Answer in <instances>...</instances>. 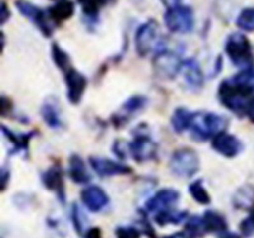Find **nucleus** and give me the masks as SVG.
Listing matches in <instances>:
<instances>
[{"mask_svg": "<svg viewBox=\"0 0 254 238\" xmlns=\"http://www.w3.org/2000/svg\"><path fill=\"white\" fill-rule=\"evenodd\" d=\"M254 88L242 83L238 79L231 78L224 80L219 86V99L224 106L238 115L246 114L251 95L253 94Z\"/></svg>", "mask_w": 254, "mask_h": 238, "instance_id": "1", "label": "nucleus"}, {"mask_svg": "<svg viewBox=\"0 0 254 238\" xmlns=\"http://www.w3.org/2000/svg\"><path fill=\"white\" fill-rule=\"evenodd\" d=\"M229 126V119L224 115L215 113H194L193 122L190 126V136L194 141L214 140L216 136L226 131Z\"/></svg>", "mask_w": 254, "mask_h": 238, "instance_id": "2", "label": "nucleus"}, {"mask_svg": "<svg viewBox=\"0 0 254 238\" xmlns=\"http://www.w3.org/2000/svg\"><path fill=\"white\" fill-rule=\"evenodd\" d=\"M225 52L234 66L242 71L253 69L254 58L252 55L251 42L246 35L235 32L231 33L225 42Z\"/></svg>", "mask_w": 254, "mask_h": 238, "instance_id": "3", "label": "nucleus"}, {"mask_svg": "<svg viewBox=\"0 0 254 238\" xmlns=\"http://www.w3.org/2000/svg\"><path fill=\"white\" fill-rule=\"evenodd\" d=\"M164 23L173 33H190L194 27V13L190 6L179 4L167 9L164 14Z\"/></svg>", "mask_w": 254, "mask_h": 238, "instance_id": "4", "label": "nucleus"}, {"mask_svg": "<svg viewBox=\"0 0 254 238\" xmlns=\"http://www.w3.org/2000/svg\"><path fill=\"white\" fill-rule=\"evenodd\" d=\"M136 52L141 57L150 53L151 51H158L162 46L159 38V24L154 19H149L137 28L135 35Z\"/></svg>", "mask_w": 254, "mask_h": 238, "instance_id": "5", "label": "nucleus"}, {"mask_svg": "<svg viewBox=\"0 0 254 238\" xmlns=\"http://www.w3.org/2000/svg\"><path fill=\"white\" fill-rule=\"evenodd\" d=\"M171 171L179 178H190L199 169V158L192 148L177 149L169 161Z\"/></svg>", "mask_w": 254, "mask_h": 238, "instance_id": "6", "label": "nucleus"}, {"mask_svg": "<svg viewBox=\"0 0 254 238\" xmlns=\"http://www.w3.org/2000/svg\"><path fill=\"white\" fill-rule=\"evenodd\" d=\"M15 6L20 14L31 20L32 23L40 29L45 37H51L55 29V23L50 19L47 10L41 9L40 6L32 4L28 0H17Z\"/></svg>", "mask_w": 254, "mask_h": 238, "instance_id": "7", "label": "nucleus"}, {"mask_svg": "<svg viewBox=\"0 0 254 238\" xmlns=\"http://www.w3.org/2000/svg\"><path fill=\"white\" fill-rule=\"evenodd\" d=\"M182 63L176 52L169 51L162 43L154 58V69L163 79H174L182 70Z\"/></svg>", "mask_w": 254, "mask_h": 238, "instance_id": "8", "label": "nucleus"}, {"mask_svg": "<svg viewBox=\"0 0 254 238\" xmlns=\"http://www.w3.org/2000/svg\"><path fill=\"white\" fill-rule=\"evenodd\" d=\"M65 83L67 86V99L71 104H79L87 89V79L75 69L65 72Z\"/></svg>", "mask_w": 254, "mask_h": 238, "instance_id": "9", "label": "nucleus"}, {"mask_svg": "<svg viewBox=\"0 0 254 238\" xmlns=\"http://www.w3.org/2000/svg\"><path fill=\"white\" fill-rule=\"evenodd\" d=\"M179 194L174 189H162L156 194H154L149 200L146 201V210L151 213H159L163 210L172 209L174 204L179 200Z\"/></svg>", "mask_w": 254, "mask_h": 238, "instance_id": "10", "label": "nucleus"}, {"mask_svg": "<svg viewBox=\"0 0 254 238\" xmlns=\"http://www.w3.org/2000/svg\"><path fill=\"white\" fill-rule=\"evenodd\" d=\"M130 153L133 157V160L137 162H144V161L153 160L156 156L158 146L151 138L146 136H139L136 137L133 142L128 144Z\"/></svg>", "mask_w": 254, "mask_h": 238, "instance_id": "11", "label": "nucleus"}, {"mask_svg": "<svg viewBox=\"0 0 254 238\" xmlns=\"http://www.w3.org/2000/svg\"><path fill=\"white\" fill-rule=\"evenodd\" d=\"M212 148L216 151L217 153L222 155L224 157L233 158L235 156L239 155L243 149V144L235 136L229 135V133L224 132L221 135L216 136L212 140L211 143Z\"/></svg>", "mask_w": 254, "mask_h": 238, "instance_id": "12", "label": "nucleus"}, {"mask_svg": "<svg viewBox=\"0 0 254 238\" xmlns=\"http://www.w3.org/2000/svg\"><path fill=\"white\" fill-rule=\"evenodd\" d=\"M89 164L99 176H113V175H126L130 174L131 167L122 165L116 161L102 157H90Z\"/></svg>", "mask_w": 254, "mask_h": 238, "instance_id": "13", "label": "nucleus"}, {"mask_svg": "<svg viewBox=\"0 0 254 238\" xmlns=\"http://www.w3.org/2000/svg\"><path fill=\"white\" fill-rule=\"evenodd\" d=\"M81 200L84 205L90 210V212H101L103 208L108 205V195L104 192L102 188L93 185L88 187L81 191Z\"/></svg>", "mask_w": 254, "mask_h": 238, "instance_id": "14", "label": "nucleus"}, {"mask_svg": "<svg viewBox=\"0 0 254 238\" xmlns=\"http://www.w3.org/2000/svg\"><path fill=\"white\" fill-rule=\"evenodd\" d=\"M42 183L49 190L54 191L61 203L65 201V183H64L63 171L59 166H52L42 175Z\"/></svg>", "mask_w": 254, "mask_h": 238, "instance_id": "15", "label": "nucleus"}, {"mask_svg": "<svg viewBox=\"0 0 254 238\" xmlns=\"http://www.w3.org/2000/svg\"><path fill=\"white\" fill-rule=\"evenodd\" d=\"M47 10L50 19L55 24L61 23L64 20H67L75 13V4L71 0H58L56 4L50 6Z\"/></svg>", "mask_w": 254, "mask_h": 238, "instance_id": "16", "label": "nucleus"}, {"mask_svg": "<svg viewBox=\"0 0 254 238\" xmlns=\"http://www.w3.org/2000/svg\"><path fill=\"white\" fill-rule=\"evenodd\" d=\"M182 71L185 75V79L187 84L194 89L201 88L203 84V74L199 67V63L194 58H188L183 61Z\"/></svg>", "mask_w": 254, "mask_h": 238, "instance_id": "17", "label": "nucleus"}, {"mask_svg": "<svg viewBox=\"0 0 254 238\" xmlns=\"http://www.w3.org/2000/svg\"><path fill=\"white\" fill-rule=\"evenodd\" d=\"M69 175L76 184H87L90 181V174L88 172L85 162L78 155H72L69 161Z\"/></svg>", "mask_w": 254, "mask_h": 238, "instance_id": "18", "label": "nucleus"}, {"mask_svg": "<svg viewBox=\"0 0 254 238\" xmlns=\"http://www.w3.org/2000/svg\"><path fill=\"white\" fill-rule=\"evenodd\" d=\"M203 226H205L206 232L211 233H224L228 231V222L225 217L215 210H207L202 215Z\"/></svg>", "mask_w": 254, "mask_h": 238, "instance_id": "19", "label": "nucleus"}, {"mask_svg": "<svg viewBox=\"0 0 254 238\" xmlns=\"http://www.w3.org/2000/svg\"><path fill=\"white\" fill-rule=\"evenodd\" d=\"M1 132L3 135L8 138L13 144V151L12 153H18V152H27L28 149V143L31 138L36 135L35 132L29 133H22V135H17V133L12 132L10 129L6 128L5 126H1Z\"/></svg>", "mask_w": 254, "mask_h": 238, "instance_id": "20", "label": "nucleus"}, {"mask_svg": "<svg viewBox=\"0 0 254 238\" xmlns=\"http://www.w3.org/2000/svg\"><path fill=\"white\" fill-rule=\"evenodd\" d=\"M233 204L238 209L253 210L254 209V187L252 185H244L235 192L233 198Z\"/></svg>", "mask_w": 254, "mask_h": 238, "instance_id": "21", "label": "nucleus"}, {"mask_svg": "<svg viewBox=\"0 0 254 238\" xmlns=\"http://www.w3.org/2000/svg\"><path fill=\"white\" fill-rule=\"evenodd\" d=\"M194 113L190 112L186 108H178L174 114L172 115V126L177 133H182L187 129H190L192 122H193Z\"/></svg>", "mask_w": 254, "mask_h": 238, "instance_id": "22", "label": "nucleus"}, {"mask_svg": "<svg viewBox=\"0 0 254 238\" xmlns=\"http://www.w3.org/2000/svg\"><path fill=\"white\" fill-rule=\"evenodd\" d=\"M41 114L44 118L45 123L51 128H59L61 126L60 114H59V108L56 106L55 101L47 100L45 101L42 109H41Z\"/></svg>", "mask_w": 254, "mask_h": 238, "instance_id": "23", "label": "nucleus"}, {"mask_svg": "<svg viewBox=\"0 0 254 238\" xmlns=\"http://www.w3.org/2000/svg\"><path fill=\"white\" fill-rule=\"evenodd\" d=\"M188 217L187 212H178L174 209H167L163 212L156 213L155 222L159 226H167V224H179Z\"/></svg>", "mask_w": 254, "mask_h": 238, "instance_id": "24", "label": "nucleus"}, {"mask_svg": "<svg viewBox=\"0 0 254 238\" xmlns=\"http://www.w3.org/2000/svg\"><path fill=\"white\" fill-rule=\"evenodd\" d=\"M51 53L52 58H54V62H55V65L61 71L66 72L71 69V62H70L69 55L59 46L58 43H52Z\"/></svg>", "mask_w": 254, "mask_h": 238, "instance_id": "25", "label": "nucleus"}, {"mask_svg": "<svg viewBox=\"0 0 254 238\" xmlns=\"http://www.w3.org/2000/svg\"><path fill=\"white\" fill-rule=\"evenodd\" d=\"M188 190H190V196H192L197 203L202 204V205L210 204L211 196L207 192V190L205 189V187H203L202 180H196L193 181V183H190Z\"/></svg>", "mask_w": 254, "mask_h": 238, "instance_id": "26", "label": "nucleus"}, {"mask_svg": "<svg viewBox=\"0 0 254 238\" xmlns=\"http://www.w3.org/2000/svg\"><path fill=\"white\" fill-rule=\"evenodd\" d=\"M79 4L81 5L84 18L89 22V23H95L98 20L99 8L98 3L95 0H78Z\"/></svg>", "mask_w": 254, "mask_h": 238, "instance_id": "27", "label": "nucleus"}, {"mask_svg": "<svg viewBox=\"0 0 254 238\" xmlns=\"http://www.w3.org/2000/svg\"><path fill=\"white\" fill-rule=\"evenodd\" d=\"M185 231L192 238L202 237V236L206 233L202 217H197V215L190 217V218L187 221V223H186Z\"/></svg>", "mask_w": 254, "mask_h": 238, "instance_id": "28", "label": "nucleus"}, {"mask_svg": "<svg viewBox=\"0 0 254 238\" xmlns=\"http://www.w3.org/2000/svg\"><path fill=\"white\" fill-rule=\"evenodd\" d=\"M237 26L246 32H254V6L243 9L237 18Z\"/></svg>", "mask_w": 254, "mask_h": 238, "instance_id": "29", "label": "nucleus"}, {"mask_svg": "<svg viewBox=\"0 0 254 238\" xmlns=\"http://www.w3.org/2000/svg\"><path fill=\"white\" fill-rule=\"evenodd\" d=\"M145 104H146V98H144L141 95H136V96H132V98L128 99V100L122 105L121 110L122 113H124L125 118H126V115L133 114V113H136L137 110L142 109L145 106Z\"/></svg>", "mask_w": 254, "mask_h": 238, "instance_id": "30", "label": "nucleus"}, {"mask_svg": "<svg viewBox=\"0 0 254 238\" xmlns=\"http://www.w3.org/2000/svg\"><path fill=\"white\" fill-rule=\"evenodd\" d=\"M71 219L76 232H78L80 236L83 235L84 231H85V223H87V219H85V217H84V213L81 212V209L79 208L78 204H72Z\"/></svg>", "mask_w": 254, "mask_h": 238, "instance_id": "31", "label": "nucleus"}, {"mask_svg": "<svg viewBox=\"0 0 254 238\" xmlns=\"http://www.w3.org/2000/svg\"><path fill=\"white\" fill-rule=\"evenodd\" d=\"M239 231L243 237H253L254 236V209L249 212L248 217L243 219L239 224Z\"/></svg>", "mask_w": 254, "mask_h": 238, "instance_id": "32", "label": "nucleus"}, {"mask_svg": "<svg viewBox=\"0 0 254 238\" xmlns=\"http://www.w3.org/2000/svg\"><path fill=\"white\" fill-rule=\"evenodd\" d=\"M116 238H140V231L132 226H122L116 228Z\"/></svg>", "mask_w": 254, "mask_h": 238, "instance_id": "33", "label": "nucleus"}, {"mask_svg": "<svg viewBox=\"0 0 254 238\" xmlns=\"http://www.w3.org/2000/svg\"><path fill=\"white\" fill-rule=\"evenodd\" d=\"M84 238H103L102 237V231L98 227H92L84 233Z\"/></svg>", "mask_w": 254, "mask_h": 238, "instance_id": "34", "label": "nucleus"}, {"mask_svg": "<svg viewBox=\"0 0 254 238\" xmlns=\"http://www.w3.org/2000/svg\"><path fill=\"white\" fill-rule=\"evenodd\" d=\"M0 23L4 24L8 22V19L10 18V12H9V8H8V4L5 1H1V15H0Z\"/></svg>", "mask_w": 254, "mask_h": 238, "instance_id": "35", "label": "nucleus"}, {"mask_svg": "<svg viewBox=\"0 0 254 238\" xmlns=\"http://www.w3.org/2000/svg\"><path fill=\"white\" fill-rule=\"evenodd\" d=\"M9 180V170L6 167L1 169V191H4L6 188V184Z\"/></svg>", "mask_w": 254, "mask_h": 238, "instance_id": "36", "label": "nucleus"}, {"mask_svg": "<svg viewBox=\"0 0 254 238\" xmlns=\"http://www.w3.org/2000/svg\"><path fill=\"white\" fill-rule=\"evenodd\" d=\"M246 114L248 115L249 119H251V121L254 123V96L251 99V100H249L248 106H247Z\"/></svg>", "mask_w": 254, "mask_h": 238, "instance_id": "37", "label": "nucleus"}, {"mask_svg": "<svg viewBox=\"0 0 254 238\" xmlns=\"http://www.w3.org/2000/svg\"><path fill=\"white\" fill-rule=\"evenodd\" d=\"M164 238H192V237H190L186 231H182V232H177V233H173V235L165 236Z\"/></svg>", "mask_w": 254, "mask_h": 238, "instance_id": "38", "label": "nucleus"}, {"mask_svg": "<svg viewBox=\"0 0 254 238\" xmlns=\"http://www.w3.org/2000/svg\"><path fill=\"white\" fill-rule=\"evenodd\" d=\"M160 1L167 6V9H171L173 6H177L181 4V0H160Z\"/></svg>", "mask_w": 254, "mask_h": 238, "instance_id": "39", "label": "nucleus"}, {"mask_svg": "<svg viewBox=\"0 0 254 238\" xmlns=\"http://www.w3.org/2000/svg\"><path fill=\"white\" fill-rule=\"evenodd\" d=\"M220 238H242V237H240L239 235H237V233L228 232V231H226V232H224L220 235Z\"/></svg>", "mask_w": 254, "mask_h": 238, "instance_id": "40", "label": "nucleus"}, {"mask_svg": "<svg viewBox=\"0 0 254 238\" xmlns=\"http://www.w3.org/2000/svg\"><path fill=\"white\" fill-rule=\"evenodd\" d=\"M97 3H98L99 6H103V5H107V4L112 3V1H115V0H95Z\"/></svg>", "mask_w": 254, "mask_h": 238, "instance_id": "41", "label": "nucleus"}, {"mask_svg": "<svg viewBox=\"0 0 254 238\" xmlns=\"http://www.w3.org/2000/svg\"><path fill=\"white\" fill-rule=\"evenodd\" d=\"M4 48V33H1V51Z\"/></svg>", "mask_w": 254, "mask_h": 238, "instance_id": "42", "label": "nucleus"}]
</instances>
